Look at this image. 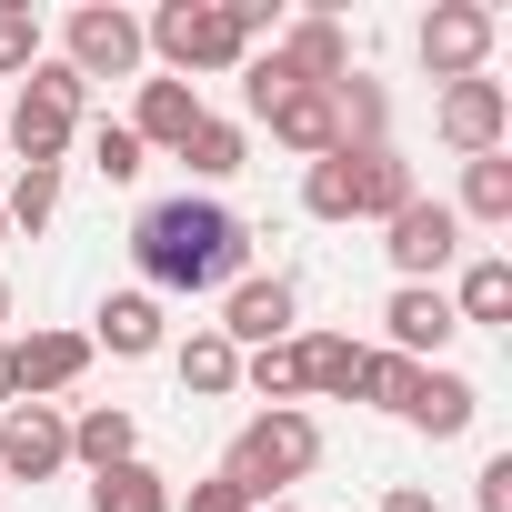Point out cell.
I'll return each mask as SVG.
<instances>
[{"instance_id":"23","label":"cell","mask_w":512,"mask_h":512,"mask_svg":"<svg viewBox=\"0 0 512 512\" xmlns=\"http://www.w3.org/2000/svg\"><path fill=\"white\" fill-rule=\"evenodd\" d=\"M181 392H191V402H221V392H241V352H231L211 322L181 342Z\"/></svg>"},{"instance_id":"3","label":"cell","mask_w":512,"mask_h":512,"mask_svg":"<svg viewBox=\"0 0 512 512\" xmlns=\"http://www.w3.org/2000/svg\"><path fill=\"white\" fill-rule=\"evenodd\" d=\"M141 51H161L171 81H201V71H241L251 31H241L231 0H161V11L141 21Z\"/></svg>"},{"instance_id":"4","label":"cell","mask_w":512,"mask_h":512,"mask_svg":"<svg viewBox=\"0 0 512 512\" xmlns=\"http://www.w3.org/2000/svg\"><path fill=\"white\" fill-rule=\"evenodd\" d=\"M81 101H91V81H81L71 61L21 71V101H11L0 151H21V171H61V151H71V131H81Z\"/></svg>"},{"instance_id":"26","label":"cell","mask_w":512,"mask_h":512,"mask_svg":"<svg viewBox=\"0 0 512 512\" xmlns=\"http://www.w3.org/2000/svg\"><path fill=\"white\" fill-rule=\"evenodd\" d=\"M241 382L262 392L272 412H292V402H302V352H292V342H262V352H241Z\"/></svg>"},{"instance_id":"31","label":"cell","mask_w":512,"mask_h":512,"mask_svg":"<svg viewBox=\"0 0 512 512\" xmlns=\"http://www.w3.org/2000/svg\"><path fill=\"white\" fill-rule=\"evenodd\" d=\"M412 372H422V362H402V352H372L352 402H382V412H402V402H412Z\"/></svg>"},{"instance_id":"10","label":"cell","mask_w":512,"mask_h":512,"mask_svg":"<svg viewBox=\"0 0 512 512\" xmlns=\"http://www.w3.org/2000/svg\"><path fill=\"white\" fill-rule=\"evenodd\" d=\"M432 131L462 151V161H482V151H502V131H512V91L482 71V81H442V111H432Z\"/></svg>"},{"instance_id":"34","label":"cell","mask_w":512,"mask_h":512,"mask_svg":"<svg viewBox=\"0 0 512 512\" xmlns=\"http://www.w3.org/2000/svg\"><path fill=\"white\" fill-rule=\"evenodd\" d=\"M472 502H482V512H512V452L482 462V492H472Z\"/></svg>"},{"instance_id":"8","label":"cell","mask_w":512,"mask_h":512,"mask_svg":"<svg viewBox=\"0 0 512 512\" xmlns=\"http://www.w3.org/2000/svg\"><path fill=\"white\" fill-rule=\"evenodd\" d=\"M382 251H392V272H402V282H442V272H452V251H462L452 201H402V211L382 221Z\"/></svg>"},{"instance_id":"18","label":"cell","mask_w":512,"mask_h":512,"mask_svg":"<svg viewBox=\"0 0 512 512\" xmlns=\"http://www.w3.org/2000/svg\"><path fill=\"white\" fill-rule=\"evenodd\" d=\"M91 322H101L91 342H101V352H121V362H151V352H161V302H151V292H111Z\"/></svg>"},{"instance_id":"14","label":"cell","mask_w":512,"mask_h":512,"mask_svg":"<svg viewBox=\"0 0 512 512\" xmlns=\"http://www.w3.org/2000/svg\"><path fill=\"white\" fill-rule=\"evenodd\" d=\"M402 422H412V432H432V442H462V432L482 422V392H472L462 372L422 362V372H412V402H402Z\"/></svg>"},{"instance_id":"36","label":"cell","mask_w":512,"mask_h":512,"mask_svg":"<svg viewBox=\"0 0 512 512\" xmlns=\"http://www.w3.org/2000/svg\"><path fill=\"white\" fill-rule=\"evenodd\" d=\"M21 402V382H11V342H0V412H11Z\"/></svg>"},{"instance_id":"22","label":"cell","mask_w":512,"mask_h":512,"mask_svg":"<svg viewBox=\"0 0 512 512\" xmlns=\"http://www.w3.org/2000/svg\"><path fill=\"white\" fill-rule=\"evenodd\" d=\"M171 161H191V181H231V171L251 161V131H241V121H221V111H201V131H191Z\"/></svg>"},{"instance_id":"25","label":"cell","mask_w":512,"mask_h":512,"mask_svg":"<svg viewBox=\"0 0 512 512\" xmlns=\"http://www.w3.org/2000/svg\"><path fill=\"white\" fill-rule=\"evenodd\" d=\"M452 322L502 332V322H512V262H472V272H462V292H452Z\"/></svg>"},{"instance_id":"9","label":"cell","mask_w":512,"mask_h":512,"mask_svg":"<svg viewBox=\"0 0 512 512\" xmlns=\"http://www.w3.org/2000/svg\"><path fill=\"white\" fill-rule=\"evenodd\" d=\"M492 11L482 0H432V21H422V71L432 81H482V61H492Z\"/></svg>"},{"instance_id":"35","label":"cell","mask_w":512,"mask_h":512,"mask_svg":"<svg viewBox=\"0 0 512 512\" xmlns=\"http://www.w3.org/2000/svg\"><path fill=\"white\" fill-rule=\"evenodd\" d=\"M382 512H442V502H432V492H412V482H392V492H382Z\"/></svg>"},{"instance_id":"16","label":"cell","mask_w":512,"mask_h":512,"mask_svg":"<svg viewBox=\"0 0 512 512\" xmlns=\"http://www.w3.org/2000/svg\"><path fill=\"white\" fill-rule=\"evenodd\" d=\"M262 121H272V141H282V151H302V161L342 151V121H332V91H302V81H292V91H282V101H272Z\"/></svg>"},{"instance_id":"24","label":"cell","mask_w":512,"mask_h":512,"mask_svg":"<svg viewBox=\"0 0 512 512\" xmlns=\"http://www.w3.org/2000/svg\"><path fill=\"white\" fill-rule=\"evenodd\" d=\"M91 512H171V482L151 462H111V472H91Z\"/></svg>"},{"instance_id":"38","label":"cell","mask_w":512,"mask_h":512,"mask_svg":"<svg viewBox=\"0 0 512 512\" xmlns=\"http://www.w3.org/2000/svg\"><path fill=\"white\" fill-rule=\"evenodd\" d=\"M262 512H302V502H262Z\"/></svg>"},{"instance_id":"33","label":"cell","mask_w":512,"mask_h":512,"mask_svg":"<svg viewBox=\"0 0 512 512\" xmlns=\"http://www.w3.org/2000/svg\"><path fill=\"white\" fill-rule=\"evenodd\" d=\"M171 512H251V502H241V492H231V482L211 472V482H191V492H171Z\"/></svg>"},{"instance_id":"13","label":"cell","mask_w":512,"mask_h":512,"mask_svg":"<svg viewBox=\"0 0 512 512\" xmlns=\"http://www.w3.org/2000/svg\"><path fill=\"white\" fill-rule=\"evenodd\" d=\"M81 372H91V332H21V342H11L21 402H51V392H71Z\"/></svg>"},{"instance_id":"28","label":"cell","mask_w":512,"mask_h":512,"mask_svg":"<svg viewBox=\"0 0 512 512\" xmlns=\"http://www.w3.org/2000/svg\"><path fill=\"white\" fill-rule=\"evenodd\" d=\"M61 211V171H21L11 191H0V221H11V231H41Z\"/></svg>"},{"instance_id":"39","label":"cell","mask_w":512,"mask_h":512,"mask_svg":"<svg viewBox=\"0 0 512 512\" xmlns=\"http://www.w3.org/2000/svg\"><path fill=\"white\" fill-rule=\"evenodd\" d=\"M0 241H11V221H0Z\"/></svg>"},{"instance_id":"37","label":"cell","mask_w":512,"mask_h":512,"mask_svg":"<svg viewBox=\"0 0 512 512\" xmlns=\"http://www.w3.org/2000/svg\"><path fill=\"white\" fill-rule=\"evenodd\" d=\"M0 322H11V282H0Z\"/></svg>"},{"instance_id":"7","label":"cell","mask_w":512,"mask_h":512,"mask_svg":"<svg viewBox=\"0 0 512 512\" xmlns=\"http://www.w3.org/2000/svg\"><path fill=\"white\" fill-rule=\"evenodd\" d=\"M292 312H302V292L282 282V272H241L231 292H221V342L231 352H262V342H292Z\"/></svg>"},{"instance_id":"5","label":"cell","mask_w":512,"mask_h":512,"mask_svg":"<svg viewBox=\"0 0 512 512\" xmlns=\"http://www.w3.org/2000/svg\"><path fill=\"white\" fill-rule=\"evenodd\" d=\"M61 61H71L81 81H131V71H141V21L111 11V0H81V11L61 21Z\"/></svg>"},{"instance_id":"32","label":"cell","mask_w":512,"mask_h":512,"mask_svg":"<svg viewBox=\"0 0 512 512\" xmlns=\"http://www.w3.org/2000/svg\"><path fill=\"white\" fill-rule=\"evenodd\" d=\"M282 91H292V71H282L272 51H251V61H241V111H251V121H262V111H272Z\"/></svg>"},{"instance_id":"30","label":"cell","mask_w":512,"mask_h":512,"mask_svg":"<svg viewBox=\"0 0 512 512\" xmlns=\"http://www.w3.org/2000/svg\"><path fill=\"white\" fill-rule=\"evenodd\" d=\"M91 171H101V181H141V171H151V151L131 141V121H101V131H91Z\"/></svg>"},{"instance_id":"19","label":"cell","mask_w":512,"mask_h":512,"mask_svg":"<svg viewBox=\"0 0 512 512\" xmlns=\"http://www.w3.org/2000/svg\"><path fill=\"white\" fill-rule=\"evenodd\" d=\"M292 352H302V392H332V402L362 392V362H372V352H362L352 332H302Z\"/></svg>"},{"instance_id":"27","label":"cell","mask_w":512,"mask_h":512,"mask_svg":"<svg viewBox=\"0 0 512 512\" xmlns=\"http://www.w3.org/2000/svg\"><path fill=\"white\" fill-rule=\"evenodd\" d=\"M302 211H312V221H352V151H322V161L302 171Z\"/></svg>"},{"instance_id":"15","label":"cell","mask_w":512,"mask_h":512,"mask_svg":"<svg viewBox=\"0 0 512 512\" xmlns=\"http://www.w3.org/2000/svg\"><path fill=\"white\" fill-rule=\"evenodd\" d=\"M191 131H201V91H191V81H141L131 141H141V151H181Z\"/></svg>"},{"instance_id":"21","label":"cell","mask_w":512,"mask_h":512,"mask_svg":"<svg viewBox=\"0 0 512 512\" xmlns=\"http://www.w3.org/2000/svg\"><path fill=\"white\" fill-rule=\"evenodd\" d=\"M452 221H482V231H502V221H512V151L462 161V201H452Z\"/></svg>"},{"instance_id":"29","label":"cell","mask_w":512,"mask_h":512,"mask_svg":"<svg viewBox=\"0 0 512 512\" xmlns=\"http://www.w3.org/2000/svg\"><path fill=\"white\" fill-rule=\"evenodd\" d=\"M21 71H41V21L21 0H0V81H21Z\"/></svg>"},{"instance_id":"11","label":"cell","mask_w":512,"mask_h":512,"mask_svg":"<svg viewBox=\"0 0 512 512\" xmlns=\"http://www.w3.org/2000/svg\"><path fill=\"white\" fill-rule=\"evenodd\" d=\"M272 61H282L302 91H332V81H352V31H342L332 11H312V21H282V31H272Z\"/></svg>"},{"instance_id":"20","label":"cell","mask_w":512,"mask_h":512,"mask_svg":"<svg viewBox=\"0 0 512 512\" xmlns=\"http://www.w3.org/2000/svg\"><path fill=\"white\" fill-rule=\"evenodd\" d=\"M71 462H91V472H111V462H141V422H131L121 402H91V412L71 422Z\"/></svg>"},{"instance_id":"2","label":"cell","mask_w":512,"mask_h":512,"mask_svg":"<svg viewBox=\"0 0 512 512\" xmlns=\"http://www.w3.org/2000/svg\"><path fill=\"white\" fill-rule=\"evenodd\" d=\"M312 462H322V422L292 402V412H251L241 432H231V452H221V482L262 512V502H282L292 482H312Z\"/></svg>"},{"instance_id":"12","label":"cell","mask_w":512,"mask_h":512,"mask_svg":"<svg viewBox=\"0 0 512 512\" xmlns=\"http://www.w3.org/2000/svg\"><path fill=\"white\" fill-rule=\"evenodd\" d=\"M382 332H392V352H402V362H432L462 322H452V292H442V282H402V292L382 302Z\"/></svg>"},{"instance_id":"6","label":"cell","mask_w":512,"mask_h":512,"mask_svg":"<svg viewBox=\"0 0 512 512\" xmlns=\"http://www.w3.org/2000/svg\"><path fill=\"white\" fill-rule=\"evenodd\" d=\"M71 472V412L61 402H11L0 412V482H51Z\"/></svg>"},{"instance_id":"1","label":"cell","mask_w":512,"mask_h":512,"mask_svg":"<svg viewBox=\"0 0 512 512\" xmlns=\"http://www.w3.org/2000/svg\"><path fill=\"white\" fill-rule=\"evenodd\" d=\"M131 262H141L151 302H161V292H231V282L251 272V221H241L231 201H201V191L151 201V211L131 221Z\"/></svg>"},{"instance_id":"17","label":"cell","mask_w":512,"mask_h":512,"mask_svg":"<svg viewBox=\"0 0 512 512\" xmlns=\"http://www.w3.org/2000/svg\"><path fill=\"white\" fill-rule=\"evenodd\" d=\"M402 201H422L412 191V161L382 141V151H352V221H392Z\"/></svg>"}]
</instances>
